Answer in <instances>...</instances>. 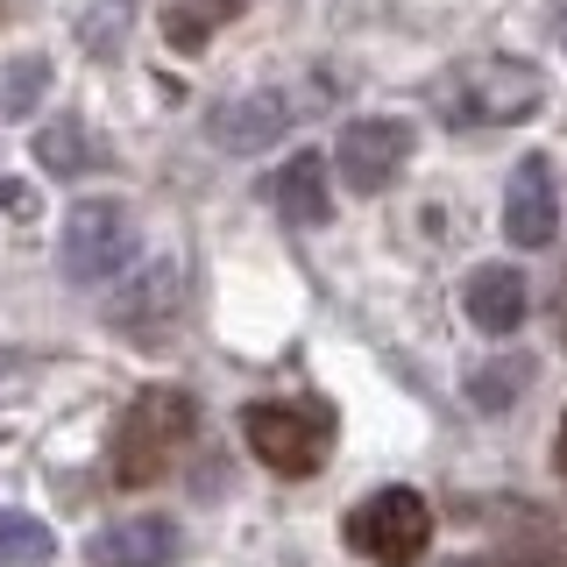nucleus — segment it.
Masks as SVG:
<instances>
[{
	"instance_id": "5",
	"label": "nucleus",
	"mask_w": 567,
	"mask_h": 567,
	"mask_svg": "<svg viewBox=\"0 0 567 567\" xmlns=\"http://www.w3.org/2000/svg\"><path fill=\"white\" fill-rule=\"evenodd\" d=\"M348 546L377 567H412L433 546V504L419 489H377L362 511H348Z\"/></svg>"
},
{
	"instance_id": "19",
	"label": "nucleus",
	"mask_w": 567,
	"mask_h": 567,
	"mask_svg": "<svg viewBox=\"0 0 567 567\" xmlns=\"http://www.w3.org/2000/svg\"><path fill=\"white\" fill-rule=\"evenodd\" d=\"M0 206H8V213H35V192H22V185H0Z\"/></svg>"
},
{
	"instance_id": "18",
	"label": "nucleus",
	"mask_w": 567,
	"mask_h": 567,
	"mask_svg": "<svg viewBox=\"0 0 567 567\" xmlns=\"http://www.w3.org/2000/svg\"><path fill=\"white\" fill-rule=\"evenodd\" d=\"M50 93V58H14L8 79H0V100H8V114H35V100Z\"/></svg>"
},
{
	"instance_id": "8",
	"label": "nucleus",
	"mask_w": 567,
	"mask_h": 567,
	"mask_svg": "<svg viewBox=\"0 0 567 567\" xmlns=\"http://www.w3.org/2000/svg\"><path fill=\"white\" fill-rule=\"evenodd\" d=\"M177 554H185V525L164 511H135V518L93 532L85 567H177Z\"/></svg>"
},
{
	"instance_id": "10",
	"label": "nucleus",
	"mask_w": 567,
	"mask_h": 567,
	"mask_svg": "<svg viewBox=\"0 0 567 567\" xmlns=\"http://www.w3.org/2000/svg\"><path fill=\"white\" fill-rule=\"evenodd\" d=\"M177 306H185V270H177L171 256L142 262L128 277V291L106 298V327H128V333H150V327H171Z\"/></svg>"
},
{
	"instance_id": "4",
	"label": "nucleus",
	"mask_w": 567,
	"mask_h": 567,
	"mask_svg": "<svg viewBox=\"0 0 567 567\" xmlns=\"http://www.w3.org/2000/svg\"><path fill=\"white\" fill-rule=\"evenodd\" d=\"M135 213L121 206V199H79L71 206V220H64V241H58V262H64V277L71 284H106V277H121L135 262Z\"/></svg>"
},
{
	"instance_id": "20",
	"label": "nucleus",
	"mask_w": 567,
	"mask_h": 567,
	"mask_svg": "<svg viewBox=\"0 0 567 567\" xmlns=\"http://www.w3.org/2000/svg\"><path fill=\"white\" fill-rule=\"evenodd\" d=\"M554 461H560V468H567V419H560V440H554Z\"/></svg>"
},
{
	"instance_id": "17",
	"label": "nucleus",
	"mask_w": 567,
	"mask_h": 567,
	"mask_svg": "<svg viewBox=\"0 0 567 567\" xmlns=\"http://www.w3.org/2000/svg\"><path fill=\"white\" fill-rule=\"evenodd\" d=\"M525 383H532V362H525V354H511V362L475 369V377H468V398H475V412H511Z\"/></svg>"
},
{
	"instance_id": "12",
	"label": "nucleus",
	"mask_w": 567,
	"mask_h": 567,
	"mask_svg": "<svg viewBox=\"0 0 567 567\" xmlns=\"http://www.w3.org/2000/svg\"><path fill=\"white\" fill-rule=\"evenodd\" d=\"M277 213L291 227H327L333 220V192H327V156L298 150L291 164L277 171Z\"/></svg>"
},
{
	"instance_id": "3",
	"label": "nucleus",
	"mask_w": 567,
	"mask_h": 567,
	"mask_svg": "<svg viewBox=\"0 0 567 567\" xmlns=\"http://www.w3.org/2000/svg\"><path fill=\"white\" fill-rule=\"evenodd\" d=\"M241 433H248V454L270 475H319L327 468V447H333V412L327 404H306V398L298 404H248Z\"/></svg>"
},
{
	"instance_id": "7",
	"label": "nucleus",
	"mask_w": 567,
	"mask_h": 567,
	"mask_svg": "<svg viewBox=\"0 0 567 567\" xmlns=\"http://www.w3.org/2000/svg\"><path fill=\"white\" fill-rule=\"evenodd\" d=\"M291 121H298V100L277 93V85H262V93H235V100L213 106L206 135H213V150H227V156H256V150H270L277 135H291Z\"/></svg>"
},
{
	"instance_id": "13",
	"label": "nucleus",
	"mask_w": 567,
	"mask_h": 567,
	"mask_svg": "<svg viewBox=\"0 0 567 567\" xmlns=\"http://www.w3.org/2000/svg\"><path fill=\"white\" fill-rule=\"evenodd\" d=\"M35 164H43L50 177H79V171H93L100 164V142L85 121H50V128H35Z\"/></svg>"
},
{
	"instance_id": "6",
	"label": "nucleus",
	"mask_w": 567,
	"mask_h": 567,
	"mask_svg": "<svg viewBox=\"0 0 567 567\" xmlns=\"http://www.w3.org/2000/svg\"><path fill=\"white\" fill-rule=\"evenodd\" d=\"M333 164H341V177L354 192H390L398 171L412 164V128H404L398 114H362L333 142Z\"/></svg>"
},
{
	"instance_id": "1",
	"label": "nucleus",
	"mask_w": 567,
	"mask_h": 567,
	"mask_svg": "<svg viewBox=\"0 0 567 567\" xmlns=\"http://www.w3.org/2000/svg\"><path fill=\"white\" fill-rule=\"evenodd\" d=\"M199 433V398L177 383H150L135 390L128 419L114 433V483L121 489H150L156 475H171V461L185 454V440Z\"/></svg>"
},
{
	"instance_id": "9",
	"label": "nucleus",
	"mask_w": 567,
	"mask_h": 567,
	"mask_svg": "<svg viewBox=\"0 0 567 567\" xmlns=\"http://www.w3.org/2000/svg\"><path fill=\"white\" fill-rule=\"evenodd\" d=\"M504 235L518 248H546L560 235V192H554V164L546 156H525L511 171V192H504Z\"/></svg>"
},
{
	"instance_id": "16",
	"label": "nucleus",
	"mask_w": 567,
	"mask_h": 567,
	"mask_svg": "<svg viewBox=\"0 0 567 567\" xmlns=\"http://www.w3.org/2000/svg\"><path fill=\"white\" fill-rule=\"evenodd\" d=\"M58 554V539H50L43 518H29V511H0V567H43Z\"/></svg>"
},
{
	"instance_id": "14",
	"label": "nucleus",
	"mask_w": 567,
	"mask_h": 567,
	"mask_svg": "<svg viewBox=\"0 0 567 567\" xmlns=\"http://www.w3.org/2000/svg\"><path fill=\"white\" fill-rule=\"evenodd\" d=\"M135 29V0H71V35H79L93 58H114Z\"/></svg>"
},
{
	"instance_id": "11",
	"label": "nucleus",
	"mask_w": 567,
	"mask_h": 567,
	"mask_svg": "<svg viewBox=\"0 0 567 567\" xmlns=\"http://www.w3.org/2000/svg\"><path fill=\"white\" fill-rule=\"evenodd\" d=\"M461 306L483 333H518L525 327V270H511V262H483V270H468L461 284Z\"/></svg>"
},
{
	"instance_id": "15",
	"label": "nucleus",
	"mask_w": 567,
	"mask_h": 567,
	"mask_svg": "<svg viewBox=\"0 0 567 567\" xmlns=\"http://www.w3.org/2000/svg\"><path fill=\"white\" fill-rule=\"evenodd\" d=\"M241 8H248V0H177V8L164 14V35H171L177 50H199L213 29L241 22Z\"/></svg>"
},
{
	"instance_id": "2",
	"label": "nucleus",
	"mask_w": 567,
	"mask_h": 567,
	"mask_svg": "<svg viewBox=\"0 0 567 567\" xmlns=\"http://www.w3.org/2000/svg\"><path fill=\"white\" fill-rule=\"evenodd\" d=\"M546 106V71L525 58H468L461 71L440 79V114L454 128H511V121H532Z\"/></svg>"
}]
</instances>
